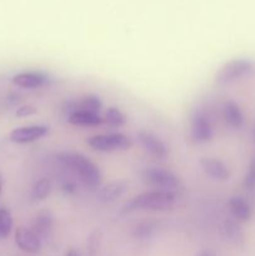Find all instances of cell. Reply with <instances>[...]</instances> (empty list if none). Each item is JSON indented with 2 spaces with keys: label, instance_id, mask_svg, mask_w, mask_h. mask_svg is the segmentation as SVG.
<instances>
[{
  "label": "cell",
  "instance_id": "obj_1",
  "mask_svg": "<svg viewBox=\"0 0 255 256\" xmlns=\"http://www.w3.org/2000/svg\"><path fill=\"white\" fill-rule=\"evenodd\" d=\"M58 160L70 168L72 172L79 175L82 184L89 189H96L102 185V175L99 168L85 155L76 154V152H60L58 155Z\"/></svg>",
  "mask_w": 255,
  "mask_h": 256
},
{
  "label": "cell",
  "instance_id": "obj_2",
  "mask_svg": "<svg viewBox=\"0 0 255 256\" xmlns=\"http://www.w3.org/2000/svg\"><path fill=\"white\" fill-rule=\"evenodd\" d=\"M176 202V195L174 192L166 190H152L142 192L134 199L128 202L122 206V212H132L136 210H148V212H165L174 208Z\"/></svg>",
  "mask_w": 255,
  "mask_h": 256
},
{
  "label": "cell",
  "instance_id": "obj_3",
  "mask_svg": "<svg viewBox=\"0 0 255 256\" xmlns=\"http://www.w3.org/2000/svg\"><path fill=\"white\" fill-rule=\"evenodd\" d=\"M88 145L96 152H112L129 150L132 146V142L130 138L122 132H109L89 138Z\"/></svg>",
  "mask_w": 255,
  "mask_h": 256
},
{
  "label": "cell",
  "instance_id": "obj_4",
  "mask_svg": "<svg viewBox=\"0 0 255 256\" xmlns=\"http://www.w3.org/2000/svg\"><path fill=\"white\" fill-rule=\"evenodd\" d=\"M254 69V62L249 59H232L225 62L216 72L215 80L219 85H226L242 79Z\"/></svg>",
  "mask_w": 255,
  "mask_h": 256
},
{
  "label": "cell",
  "instance_id": "obj_5",
  "mask_svg": "<svg viewBox=\"0 0 255 256\" xmlns=\"http://www.w3.org/2000/svg\"><path fill=\"white\" fill-rule=\"evenodd\" d=\"M142 179L150 186L156 188V190L174 192L180 185L179 178L174 172L168 169H164V168H148L142 172Z\"/></svg>",
  "mask_w": 255,
  "mask_h": 256
},
{
  "label": "cell",
  "instance_id": "obj_6",
  "mask_svg": "<svg viewBox=\"0 0 255 256\" xmlns=\"http://www.w3.org/2000/svg\"><path fill=\"white\" fill-rule=\"evenodd\" d=\"M190 136L195 142H208L214 136L209 116L202 109H195L190 116Z\"/></svg>",
  "mask_w": 255,
  "mask_h": 256
},
{
  "label": "cell",
  "instance_id": "obj_7",
  "mask_svg": "<svg viewBox=\"0 0 255 256\" xmlns=\"http://www.w3.org/2000/svg\"><path fill=\"white\" fill-rule=\"evenodd\" d=\"M138 142H140L145 152H149L152 156L156 158V159L164 160L169 156V149H168L166 145L152 132L142 130V132H138Z\"/></svg>",
  "mask_w": 255,
  "mask_h": 256
},
{
  "label": "cell",
  "instance_id": "obj_8",
  "mask_svg": "<svg viewBox=\"0 0 255 256\" xmlns=\"http://www.w3.org/2000/svg\"><path fill=\"white\" fill-rule=\"evenodd\" d=\"M48 132H49V126L46 125H26L12 130L9 138L12 142L16 144H29L42 139L45 135H48Z\"/></svg>",
  "mask_w": 255,
  "mask_h": 256
},
{
  "label": "cell",
  "instance_id": "obj_9",
  "mask_svg": "<svg viewBox=\"0 0 255 256\" xmlns=\"http://www.w3.org/2000/svg\"><path fill=\"white\" fill-rule=\"evenodd\" d=\"M15 244L22 252L28 254H36L40 252L42 245V240L38 236L36 232L32 229L25 226H19L15 230Z\"/></svg>",
  "mask_w": 255,
  "mask_h": 256
},
{
  "label": "cell",
  "instance_id": "obj_10",
  "mask_svg": "<svg viewBox=\"0 0 255 256\" xmlns=\"http://www.w3.org/2000/svg\"><path fill=\"white\" fill-rule=\"evenodd\" d=\"M12 82L22 89H39L49 84L50 78L42 72H24L15 75Z\"/></svg>",
  "mask_w": 255,
  "mask_h": 256
},
{
  "label": "cell",
  "instance_id": "obj_11",
  "mask_svg": "<svg viewBox=\"0 0 255 256\" xmlns=\"http://www.w3.org/2000/svg\"><path fill=\"white\" fill-rule=\"evenodd\" d=\"M202 169L212 179L219 180V182H226L230 178V170L224 162L216 158H202L200 160Z\"/></svg>",
  "mask_w": 255,
  "mask_h": 256
},
{
  "label": "cell",
  "instance_id": "obj_12",
  "mask_svg": "<svg viewBox=\"0 0 255 256\" xmlns=\"http://www.w3.org/2000/svg\"><path fill=\"white\" fill-rule=\"evenodd\" d=\"M52 228H54V216H52V212L42 210L40 212H38L36 216L34 218L32 228L36 232L38 236L42 240L48 239L52 235Z\"/></svg>",
  "mask_w": 255,
  "mask_h": 256
},
{
  "label": "cell",
  "instance_id": "obj_13",
  "mask_svg": "<svg viewBox=\"0 0 255 256\" xmlns=\"http://www.w3.org/2000/svg\"><path fill=\"white\" fill-rule=\"evenodd\" d=\"M128 188H129V182H126L125 180H114V182H109L104 188H102L99 192L100 200L104 202H114L125 194Z\"/></svg>",
  "mask_w": 255,
  "mask_h": 256
},
{
  "label": "cell",
  "instance_id": "obj_14",
  "mask_svg": "<svg viewBox=\"0 0 255 256\" xmlns=\"http://www.w3.org/2000/svg\"><path fill=\"white\" fill-rule=\"evenodd\" d=\"M229 209L234 219L239 222H249L252 218V208L242 196H232L229 199Z\"/></svg>",
  "mask_w": 255,
  "mask_h": 256
},
{
  "label": "cell",
  "instance_id": "obj_15",
  "mask_svg": "<svg viewBox=\"0 0 255 256\" xmlns=\"http://www.w3.org/2000/svg\"><path fill=\"white\" fill-rule=\"evenodd\" d=\"M222 116L232 128H240L244 124V114L234 100H226L222 105Z\"/></svg>",
  "mask_w": 255,
  "mask_h": 256
},
{
  "label": "cell",
  "instance_id": "obj_16",
  "mask_svg": "<svg viewBox=\"0 0 255 256\" xmlns=\"http://www.w3.org/2000/svg\"><path fill=\"white\" fill-rule=\"evenodd\" d=\"M68 122L75 126H98L104 122V119L99 114H92V112H75L68 116Z\"/></svg>",
  "mask_w": 255,
  "mask_h": 256
},
{
  "label": "cell",
  "instance_id": "obj_17",
  "mask_svg": "<svg viewBox=\"0 0 255 256\" xmlns=\"http://www.w3.org/2000/svg\"><path fill=\"white\" fill-rule=\"evenodd\" d=\"M159 229V222L155 220H145L132 229V238L136 240H148L154 236Z\"/></svg>",
  "mask_w": 255,
  "mask_h": 256
},
{
  "label": "cell",
  "instance_id": "obj_18",
  "mask_svg": "<svg viewBox=\"0 0 255 256\" xmlns=\"http://www.w3.org/2000/svg\"><path fill=\"white\" fill-rule=\"evenodd\" d=\"M224 232L226 239L235 245H240L244 242V232L236 220L229 219L224 222Z\"/></svg>",
  "mask_w": 255,
  "mask_h": 256
},
{
  "label": "cell",
  "instance_id": "obj_19",
  "mask_svg": "<svg viewBox=\"0 0 255 256\" xmlns=\"http://www.w3.org/2000/svg\"><path fill=\"white\" fill-rule=\"evenodd\" d=\"M78 105H79V110L92 112V114H99L102 108V102L100 98L94 94L85 95L82 102H78Z\"/></svg>",
  "mask_w": 255,
  "mask_h": 256
},
{
  "label": "cell",
  "instance_id": "obj_20",
  "mask_svg": "<svg viewBox=\"0 0 255 256\" xmlns=\"http://www.w3.org/2000/svg\"><path fill=\"white\" fill-rule=\"evenodd\" d=\"M104 122H106L109 126L120 128L122 126V125H125V122H126V116H125V114L119 109V108L110 106L109 109L106 110Z\"/></svg>",
  "mask_w": 255,
  "mask_h": 256
},
{
  "label": "cell",
  "instance_id": "obj_21",
  "mask_svg": "<svg viewBox=\"0 0 255 256\" xmlns=\"http://www.w3.org/2000/svg\"><path fill=\"white\" fill-rule=\"evenodd\" d=\"M52 192V182L46 178L39 179L34 184L32 190V196L35 200H45Z\"/></svg>",
  "mask_w": 255,
  "mask_h": 256
},
{
  "label": "cell",
  "instance_id": "obj_22",
  "mask_svg": "<svg viewBox=\"0 0 255 256\" xmlns=\"http://www.w3.org/2000/svg\"><path fill=\"white\" fill-rule=\"evenodd\" d=\"M12 212L5 208L0 209V239H6L12 230Z\"/></svg>",
  "mask_w": 255,
  "mask_h": 256
},
{
  "label": "cell",
  "instance_id": "obj_23",
  "mask_svg": "<svg viewBox=\"0 0 255 256\" xmlns=\"http://www.w3.org/2000/svg\"><path fill=\"white\" fill-rule=\"evenodd\" d=\"M102 232L99 229H95L94 232L90 234L89 240H88V249H89V252L92 256H95L99 252L100 244H102Z\"/></svg>",
  "mask_w": 255,
  "mask_h": 256
},
{
  "label": "cell",
  "instance_id": "obj_24",
  "mask_svg": "<svg viewBox=\"0 0 255 256\" xmlns=\"http://www.w3.org/2000/svg\"><path fill=\"white\" fill-rule=\"evenodd\" d=\"M244 186L248 190L255 189V156L252 158L248 166V172L244 178Z\"/></svg>",
  "mask_w": 255,
  "mask_h": 256
},
{
  "label": "cell",
  "instance_id": "obj_25",
  "mask_svg": "<svg viewBox=\"0 0 255 256\" xmlns=\"http://www.w3.org/2000/svg\"><path fill=\"white\" fill-rule=\"evenodd\" d=\"M38 112V109L32 105H22V106H19L15 112V115L18 118H25V116H32V115H35Z\"/></svg>",
  "mask_w": 255,
  "mask_h": 256
},
{
  "label": "cell",
  "instance_id": "obj_26",
  "mask_svg": "<svg viewBox=\"0 0 255 256\" xmlns=\"http://www.w3.org/2000/svg\"><path fill=\"white\" fill-rule=\"evenodd\" d=\"M62 192H65V194L72 195V194H74L75 192H76L78 188H76V185H75V182H65L64 185H62Z\"/></svg>",
  "mask_w": 255,
  "mask_h": 256
},
{
  "label": "cell",
  "instance_id": "obj_27",
  "mask_svg": "<svg viewBox=\"0 0 255 256\" xmlns=\"http://www.w3.org/2000/svg\"><path fill=\"white\" fill-rule=\"evenodd\" d=\"M65 256H82L80 252L75 249H69L66 252H65Z\"/></svg>",
  "mask_w": 255,
  "mask_h": 256
},
{
  "label": "cell",
  "instance_id": "obj_28",
  "mask_svg": "<svg viewBox=\"0 0 255 256\" xmlns=\"http://www.w3.org/2000/svg\"><path fill=\"white\" fill-rule=\"evenodd\" d=\"M198 256H215L214 252H212V250H202V252L198 254Z\"/></svg>",
  "mask_w": 255,
  "mask_h": 256
},
{
  "label": "cell",
  "instance_id": "obj_29",
  "mask_svg": "<svg viewBox=\"0 0 255 256\" xmlns=\"http://www.w3.org/2000/svg\"><path fill=\"white\" fill-rule=\"evenodd\" d=\"M2 176H0V194H2Z\"/></svg>",
  "mask_w": 255,
  "mask_h": 256
},
{
  "label": "cell",
  "instance_id": "obj_30",
  "mask_svg": "<svg viewBox=\"0 0 255 256\" xmlns=\"http://www.w3.org/2000/svg\"><path fill=\"white\" fill-rule=\"evenodd\" d=\"M254 140H255V129H254Z\"/></svg>",
  "mask_w": 255,
  "mask_h": 256
}]
</instances>
